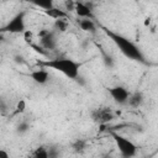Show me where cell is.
<instances>
[{
  "mask_svg": "<svg viewBox=\"0 0 158 158\" xmlns=\"http://www.w3.org/2000/svg\"><path fill=\"white\" fill-rule=\"evenodd\" d=\"M104 31L106 32V35L111 38V41L118 47V49L121 51V53L127 57L128 59H132V60H137L139 63H143V64H147V60L142 53V51L139 49V47L132 42L131 40H128L127 37L120 35V33H116V32H112V31H109L107 28H104Z\"/></svg>",
  "mask_w": 158,
  "mask_h": 158,
  "instance_id": "obj_1",
  "label": "cell"
},
{
  "mask_svg": "<svg viewBox=\"0 0 158 158\" xmlns=\"http://www.w3.org/2000/svg\"><path fill=\"white\" fill-rule=\"evenodd\" d=\"M40 65L54 69L67 78L75 80L79 77V69H80V63L70 59V58H53V59H47V60H41L38 62Z\"/></svg>",
  "mask_w": 158,
  "mask_h": 158,
  "instance_id": "obj_2",
  "label": "cell"
},
{
  "mask_svg": "<svg viewBox=\"0 0 158 158\" xmlns=\"http://www.w3.org/2000/svg\"><path fill=\"white\" fill-rule=\"evenodd\" d=\"M26 30V12L20 11L9 20V22L0 27V33H23Z\"/></svg>",
  "mask_w": 158,
  "mask_h": 158,
  "instance_id": "obj_3",
  "label": "cell"
},
{
  "mask_svg": "<svg viewBox=\"0 0 158 158\" xmlns=\"http://www.w3.org/2000/svg\"><path fill=\"white\" fill-rule=\"evenodd\" d=\"M111 135H112V138H114V141H115L118 151L121 152V154L123 157L130 158V157L136 156V153H137V146L131 139H128V138H126V137H123V136H121V135H118L116 132H111Z\"/></svg>",
  "mask_w": 158,
  "mask_h": 158,
  "instance_id": "obj_4",
  "label": "cell"
},
{
  "mask_svg": "<svg viewBox=\"0 0 158 158\" xmlns=\"http://www.w3.org/2000/svg\"><path fill=\"white\" fill-rule=\"evenodd\" d=\"M38 37H40V42L41 46L49 51V49H54L57 46V36L54 31H49V30H41L38 32Z\"/></svg>",
  "mask_w": 158,
  "mask_h": 158,
  "instance_id": "obj_5",
  "label": "cell"
},
{
  "mask_svg": "<svg viewBox=\"0 0 158 158\" xmlns=\"http://www.w3.org/2000/svg\"><path fill=\"white\" fill-rule=\"evenodd\" d=\"M91 118H93L94 122H96L99 125H105V123L114 120V114L107 107H99V109L93 110Z\"/></svg>",
  "mask_w": 158,
  "mask_h": 158,
  "instance_id": "obj_6",
  "label": "cell"
},
{
  "mask_svg": "<svg viewBox=\"0 0 158 158\" xmlns=\"http://www.w3.org/2000/svg\"><path fill=\"white\" fill-rule=\"evenodd\" d=\"M107 91H109V94L111 95V98L114 99V101L117 102V104H120V105L126 104V102H127V99H128V96H130V91H128L126 88L121 86V85L110 88V89H107Z\"/></svg>",
  "mask_w": 158,
  "mask_h": 158,
  "instance_id": "obj_7",
  "label": "cell"
},
{
  "mask_svg": "<svg viewBox=\"0 0 158 158\" xmlns=\"http://www.w3.org/2000/svg\"><path fill=\"white\" fill-rule=\"evenodd\" d=\"M74 11H75V14L79 16V17H81V19H94V15H93V12H91V9L88 6V5H85L84 2H80V1H77L75 2V5H74Z\"/></svg>",
  "mask_w": 158,
  "mask_h": 158,
  "instance_id": "obj_8",
  "label": "cell"
},
{
  "mask_svg": "<svg viewBox=\"0 0 158 158\" xmlns=\"http://www.w3.org/2000/svg\"><path fill=\"white\" fill-rule=\"evenodd\" d=\"M30 77H31V79H32L35 83H37V84H40V85H43V84H46V83L49 80V74H48V72L44 70V69L33 70V72L30 74Z\"/></svg>",
  "mask_w": 158,
  "mask_h": 158,
  "instance_id": "obj_9",
  "label": "cell"
},
{
  "mask_svg": "<svg viewBox=\"0 0 158 158\" xmlns=\"http://www.w3.org/2000/svg\"><path fill=\"white\" fill-rule=\"evenodd\" d=\"M143 94L141 91H135L133 94H130L128 99H127V102L132 106V107H138L142 105L143 102Z\"/></svg>",
  "mask_w": 158,
  "mask_h": 158,
  "instance_id": "obj_10",
  "label": "cell"
},
{
  "mask_svg": "<svg viewBox=\"0 0 158 158\" xmlns=\"http://www.w3.org/2000/svg\"><path fill=\"white\" fill-rule=\"evenodd\" d=\"M44 14L47 16L54 19V20H57V19H67L68 17V14L64 10H60V9L54 7V6L52 9H49V10H44Z\"/></svg>",
  "mask_w": 158,
  "mask_h": 158,
  "instance_id": "obj_11",
  "label": "cell"
},
{
  "mask_svg": "<svg viewBox=\"0 0 158 158\" xmlns=\"http://www.w3.org/2000/svg\"><path fill=\"white\" fill-rule=\"evenodd\" d=\"M79 26L83 31L85 32H95L96 30V25L91 19H83L79 21Z\"/></svg>",
  "mask_w": 158,
  "mask_h": 158,
  "instance_id": "obj_12",
  "label": "cell"
},
{
  "mask_svg": "<svg viewBox=\"0 0 158 158\" xmlns=\"http://www.w3.org/2000/svg\"><path fill=\"white\" fill-rule=\"evenodd\" d=\"M31 4H33L37 7H41L43 10H49L54 6L53 0H28Z\"/></svg>",
  "mask_w": 158,
  "mask_h": 158,
  "instance_id": "obj_13",
  "label": "cell"
},
{
  "mask_svg": "<svg viewBox=\"0 0 158 158\" xmlns=\"http://www.w3.org/2000/svg\"><path fill=\"white\" fill-rule=\"evenodd\" d=\"M68 26H69V23H68L67 19H57V20H54V23H53V27L58 32H65L68 30Z\"/></svg>",
  "mask_w": 158,
  "mask_h": 158,
  "instance_id": "obj_14",
  "label": "cell"
},
{
  "mask_svg": "<svg viewBox=\"0 0 158 158\" xmlns=\"http://www.w3.org/2000/svg\"><path fill=\"white\" fill-rule=\"evenodd\" d=\"M33 157H36V158H48V148H46L44 146H41V147L36 148V151L33 152Z\"/></svg>",
  "mask_w": 158,
  "mask_h": 158,
  "instance_id": "obj_15",
  "label": "cell"
},
{
  "mask_svg": "<svg viewBox=\"0 0 158 158\" xmlns=\"http://www.w3.org/2000/svg\"><path fill=\"white\" fill-rule=\"evenodd\" d=\"M84 148H85V141H83V139H77V141L73 143V149H74V152H77V153L83 152Z\"/></svg>",
  "mask_w": 158,
  "mask_h": 158,
  "instance_id": "obj_16",
  "label": "cell"
},
{
  "mask_svg": "<svg viewBox=\"0 0 158 158\" xmlns=\"http://www.w3.org/2000/svg\"><path fill=\"white\" fill-rule=\"evenodd\" d=\"M26 110V101L23 99L19 100V102L16 104V107H15V114H23Z\"/></svg>",
  "mask_w": 158,
  "mask_h": 158,
  "instance_id": "obj_17",
  "label": "cell"
},
{
  "mask_svg": "<svg viewBox=\"0 0 158 158\" xmlns=\"http://www.w3.org/2000/svg\"><path fill=\"white\" fill-rule=\"evenodd\" d=\"M22 35H23V40H25L26 43H28V44L33 43V32H32V31H30V30H25Z\"/></svg>",
  "mask_w": 158,
  "mask_h": 158,
  "instance_id": "obj_18",
  "label": "cell"
},
{
  "mask_svg": "<svg viewBox=\"0 0 158 158\" xmlns=\"http://www.w3.org/2000/svg\"><path fill=\"white\" fill-rule=\"evenodd\" d=\"M28 128H30V125H28L27 122H21V123L17 125L16 132L20 133V135H22V133H26V132L28 131Z\"/></svg>",
  "mask_w": 158,
  "mask_h": 158,
  "instance_id": "obj_19",
  "label": "cell"
},
{
  "mask_svg": "<svg viewBox=\"0 0 158 158\" xmlns=\"http://www.w3.org/2000/svg\"><path fill=\"white\" fill-rule=\"evenodd\" d=\"M102 58H104V63H105L106 67H109V68H112L114 67V59H112L111 56H109L105 52H102Z\"/></svg>",
  "mask_w": 158,
  "mask_h": 158,
  "instance_id": "obj_20",
  "label": "cell"
},
{
  "mask_svg": "<svg viewBox=\"0 0 158 158\" xmlns=\"http://www.w3.org/2000/svg\"><path fill=\"white\" fill-rule=\"evenodd\" d=\"M30 46L35 49V52H37V53H40V54H42V56H47V53H46V51H43L44 48H43L42 46H38V44H35V43H31Z\"/></svg>",
  "mask_w": 158,
  "mask_h": 158,
  "instance_id": "obj_21",
  "label": "cell"
},
{
  "mask_svg": "<svg viewBox=\"0 0 158 158\" xmlns=\"http://www.w3.org/2000/svg\"><path fill=\"white\" fill-rule=\"evenodd\" d=\"M58 156V149L56 147H49L48 148V157L49 158H54Z\"/></svg>",
  "mask_w": 158,
  "mask_h": 158,
  "instance_id": "obj_22",
  "label": "cell"
},
{
  "mask_svg": "<svg viewBox=\"0 0 158 158\" xmlns=\"http://www.w3.org/2000/svg\"><path fill=\"white\" fill-rule=\"evenodd\" d=\"M74 5L75 2L73 0H65V7L68 11H74Z\"/></svg>",
  "mask_w": 158,
  "mask_h": 158,
  "instance_id": "obj_23",
  "label": "cell"
},
{
  "mask_svg": "<svg viewBox=\"0 0 158 158\" xmlns=\"http://www.w3.org/2000/svg\"><path fill=\"white\" fill-rule=\"evenodd\" d=\"M6 109H7V105H6L5 100L4 99H0V112H5Z\"/></svg>",
  "mask_w": 158,
  "mask_h": 158,
  "instance_id": "obj_24",
  "label": "cell"
},
{
  "mask_svg": "<svg viewBox=\"0 0 158 158\" xmlns=\"http://www.w3.org/2000/svg\"><path fill=\"white\" fill-rule=\"evenodd\" d=\"M15 62H16V63H20V64L25 63V60H23V57H22V56H15Z\"/></svg>",
  "mask_w": 158,
  "mask_h": 158,
  "instance_id": "obj_25",
  "label": "cell"
},
{
  "mask_svg": "<svg viewBox=\"0 0 158 158\" xmlns=\"http://www.w3.org/2000/svg\"><path fill=\"white\" fill-rule=\"evenodd\" d=\"M9 157V153L4 149H0V158H7Z\"/></svg>",
  "mask_w": 158,
  "mask_h": 158,
  "instance_id": "obj_26",
  "label": "cell"
},
{
  "mask_svg": "<svg viewBox=\"0 0 158 158\" xmlns=\"http://www.w3.org/2000/svg\"><path fill=\"white\" fill-rule=\"evenodd\" d=\"M4 40V33H0V42Z\"/></svg>",
  "mask_w": 158,
  "mask_h": 158,
  "instance_id": "obj_27",
  "label": "cell"
}]
</instances>
